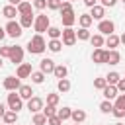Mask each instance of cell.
<instances>
[{
  "label": "cell",
  "mask_w": 125,
  "mask_h": 125,
  "mask_svg": "<svg viewBox=\"0 0 125 125\" xmlns=\"http://www.w3.org/2000/svg\"><path fill=\"white\" fill-rule=\"evenodd\" d=\"M2 16H4V18H8V20H14V18L18 16V8H16V6L6 4V6L2 8Z\"/></svg>",
  "instance_id": "obj_18"
},
{
  "label": "cell",
  "mask_w": 125,
  "mask_h": 125,
  "mask_svg": "<svg viewBox=\"0 0 125 125\" xmlns=\"http://www.w3.org/2000/svg\"><path fill=\"white\" fill-rule=\"evenodd\" d=\"M74 125H80V123H74Z\"/></svg>",
  "instance_id": "obj_56"
},
{
  "label": "cell",
  "mask_w": 125,
  "mask_h": 125,
  "mask_svg": "<svg viewBox=\"0 0 125 125\" xmlns=\"http://www.w3.org/2000/svg\"><path fill=\"white\" fill-rule=\"evenodd\" d=\"M119 41H121V43H123V45H125V31H123V33H121V35H119Z\"/></svg>",
  "instance_id": "obj_51"
},
{
  "label": "cell",
  "mask_w": 125,
  "mask_h": 125,
  "mask_svg": "<svg viewBox=\"0 0 125 125\" xmlns=\"http://www.w3.org/2000/svg\"><path fill=\"white\" fill-rule=\"evenodd\" d=\"M47 49H49L51 53H59V51L62 49V41H61V39H49Z\"/></svg>",
  "instance_id": "obj_26"
},
{
  "label": "cell",
  "mask_w": 125,
  "mask_h": 125,
  "mask_svg": "<svg viewBox=\"0 0 125 125\" xmlns=\"http://www.w3.org/2000/svg\"><path fill=\"white\" fill-rule=\"evenodd\" d=\"M105 86H107V80H105V76L94 78V88H96V90H104Z\"/></svg>",
  "instance_id": "obj_36"
},
{
  "label": "cell",
  "mask_w": 125,
  "mask_h": 125,
  "mask_svg": "<svg viewBox=\"0 0 125 125\" xmlns=\"http://www.w3.org/2000/svg\"><path fill=\"white\" fill-rule=\"evenodd\" d=\"M2 121H4L6 125H14V123L18 121V111L6 109V113H4V117H2Z\"/></svg>",
  "instance_id": "obj_22"
},
{
  "label": "cell",
  "mask_w": 125,
  "mask_h": 125,
  "mask_svg": "<svg viewBox=\"0 0 125 125\" xmlns=\"http://www.w3.org/2000/svg\"><path fill=\"white\" fill-rule=\"evenodd\" d=\"M57 90H59V92H62V94H64V92H68V90H70V80H68V78L59 80V82H57Z\"/></svg>",
  "instance_id": "obj_32"
},
{
  "label": "cell",
  "mask_w": 125,
  "mask_h": 125,
  "mask_svg": "<svg viewBox=\"0 0 125 125\" xmlns=\"http://www.w3.org/2000/svg\"><path fill=\"white\" fill-rule=\"evenodd\" d=\"M43 107H45V102L39 96H33L31 100H27V109L31 113H39V111H43Z\"/></svg>",
  "instance_id": "obj_10"
},
{
  "label": "cell",
  "mask_w": 125,
  "mask_h": 125,
  "mask_svg": "<svg viewBox=\"0 0 125 125\" xmlns=\"http://www.w3.org/2000/svg\"><path fill=\"white\" fill-rule=\"evenodd\" d=\"M105 80H107V84L117 86V82L121 80V74H119V72H115V70H111V72H107V74H105Z\"/></svg>",
  "instance_id": "obj_27"
},
{
  "label": "cell",
  "mask_w": 125,
  "mask_h": 125,
  "mask_svg": "<svg viewBox=\"0 0 125 125\" xmlns=\"http://www.w3.org/2000/svg\"><path fill=\"white\" fill-rule=\"evenodd\" d=\"M100 109H102V113H111V111H113V102L104 100V102L100 104Z\"/></svg>",
  "instance_id": "obj_34"
},
{
  "label": "cell",
  "mask_w": 125,
  "mask_h": 125,
  "mask_svg": "<svg viewBox=\"0 0 125 125\" xmlns=\"http://www.w3.org/2000/svg\"><path fill=\"white\" fill-rule=\"evenodd\" d=\"M18 94H20L21 100H31L33 98V88L29 84H21V88L18 90Z\"/></svg>",
  "instance_id": "obj_16"
},
{
  "label": "cell",
  "mask_w": 125,
  "mask_h": 125,
  "mask_svg": "<svg viewBox=\"0 0 125 125\" xmlns=\"http://www.w3.org/2000/svg\"><path fill=\"white\" fill-rule=\"evenodd\" d=\"M4 37H6V29H4V27H2V25H0V41H2V39H4Z\"/></svg>",
  "instance_id": "obj_49"
},
{
  "label": "cell",
  "mask_w": 125,
  "mask_h": 125,
  "mask_svg": "<svg viewBox=\"0 0 125 125\" xmlns=\"http://www.w3.org/2000/svg\"><path fill=\"white\" fill-rule=\"evenodd\" d=\"M98 33H102V35H111V33H115V23H113L111 20H102V21L98 23Z\"/></svg>",
  "instance_id": "obj_9"
},
{
  "label": "cell",
  "mask_w": 125,
  "mask_h": 125,
  "mask_svg": "<svg viewBox=\"0 0 125 125\" xmlns=\"http://www.w3.org/2000/svg\"><path fill=\"white\" fill-rule=\"evenodd\" d=\"M45 123H47V117H45V113H43V111L33 113V125H45Z\"/></svg>",
  "instance_id": "obj_35"
},
{
  "label": "cell",
  "mask_w": 125,
  "mask_h": 125,
  "mask_svg": "<svg viewBox=\"0 0 125 125\" xmlns=\"http://www.w3.org/2000/svg\"><path fill=\"white\" fill-rule=\"evenodd\" d=\"M61 41H62L64 47H72V45L78 41V37H76V29H72V27H64V29H62V37H61Z\"/></svg>",
  "instance_id": "obj_5"
},
{
  "label": "cell",
  "mask_w": 125,
  "mask_h": 125,
  "mask_svg": "<svg viewBox=\"0 0 125 125\" xmlns=\"http://www.w3.org/2000/svg\"><path fill=\"white\" fill-rule=\"evenodd\" d=\"M53 74H55V78L62 80V78H66V76H68V68H66L64 64H57V66H55V70H53Z\"/></svg>",
  "instance_id": "obj_24"
},
{
  "label": "cell",
  "mask_w": 125,
  "mask_h": 125,
  "mask_svg": "<svg viewBox=\"0 0 125 125\" xmlns=\"http://www.w3.org/2000/svg\"><path fill=\"white\" fill-rule=\"evenodd\" d=\"M90 16H92V20L102 21V20H105V18H104V16H105V8H104L102 4H96L94 8H90Z\"/></svg>",
  "instance_id": "obj_14"
},
{
  "label": "cell",
  "mask_w": 125,
  "mask_h": 125,
  "mask_svg": "<svg viewBox=\"0 0 125 125\" xmlns=\"http://www.w3.org/2000/svg\"><path fill=\"white\" fill-rule=\"evenodd\" d=\"M90 43H92V47H94V49H102V47L105 45V39H104V35H102V33H96V35H92V37H90Z\"/></svg>",
  "instance_id": "obj_20"
},
{
  "label": "cell",
  "mask_w": 125,
  "mask_h": 125,
  "mask_svg": "<svg viewBox=\"0 0 125 125\" xmlns=\"http://www.w3.org/2000/svg\"><path fill=\"white\" fill-rule=\"evenodd\" d=\"M92 61H94L96 64H104V62L107 61V51H105V49H94V51H92Z\"/></svg>",
  "instance_id": "obj_13"
},
{
  "label": "cell",
  "mask_w": 125,
  "mask_h": 125,
  "mask_svg": "<svg viewBox=\"0 0 125 125\" xmlns=\"http://www.w3.org/2000/svg\"><path fill=\"white\" fill-rule=\"evenodd\" d=\"M43 113H45V117H53V115H57V107L47 104V105L43 107Z\"/></svg>",
  "instance_id": "obj_38"
},
{
  "label": "cell",
  "mask_w": 125,
  "mask_h": 125,
  "mask_svg": "<svg viewBox=\"0 0 125 125\" xmlns=\"http://www.w3.org/2000/svg\"><path fill=\"white\" fill-rule=\"evenodd\" d=\"M74 123H82L86 119V111L84 109H72V117H70Z\"/></svg>",
  "instance_id": "obj_28"
},
{
  "label": "cell",
  "mask_w": 125,
  "mask_h": 125,
  "mask_svg": "<svg viewBox=\"0 0 125 125\" xmlns=\"http://www.w3.org/2000/svg\"><path fill=\"white\" fill-rule=\"evenodd\" d=\"M47 125H62V119L59 115H53V117H47Z\"/></svg>",
  "instance_id": "obj_41"
},
{
  "label": "cell",
  "mask_w": 125,
  "mask_h": 125,
  "mask_svg": "<svg viewBox=\"0 0 125 125\" xmlns=\"http://www.w3.org/2000/svg\"><path fill=\"white\" fill-rule=\"evenodd\" d=\"M59 12H61V21H62L64 27H72L76 23V14H74V8H72V2L64 0Z\"/></svg>",
  "instance_id": "obj_1"
},
{
  "label": "cell",
  "mask_w": 125,
  "mask_h": 125,
  "mask_svg": "<svg viewBox=\"0 0 125 125\" xmlns=\"http://www.w3.org/2000/svg\"><path fill=\"white\" fill-rule=\"evenodd\" d=\"M84 2V6H88V8H94L96 4H98V0H82Z\"/></svg>",
  "instance_id": "obj_47"
},
{
  "label": "cell",
  "mask_w": 125,
  "mask_h": 125,
  "mask_svg": "<svg viewBox=\"0 0 125 125\" xmlns=\"http://www.w3.org/2000/svg\"><path fill=\"white\" fill-rule=\"evenodd\" d=\"M47 35H49L51 39H61V37H62V29H59V27L51 25V27L47 29Z\"/></svg>",
  "instance_id": "obj_31"
},
{
  "label": "cell",
  "mask_w": 125,
  "mask_h": 125,
  "mask_svg": "<svg viewBox=\"0 0 125 125\" xmlns=\"http://www.w3.org/2000/svg\"><path fill=\"white\" fill-rule=\"evenodd\" d=\"M6 104H8V109H12V111H20V109L23 107V100H21L20 94H16V92H10V94H8Z\"/></svg>",
  "instance_id": "obj_6"
},
{
  "label": "cell",
  "mask_w": 125,
  "mask_h": 125,
  "mask_svg": "<svg viewBox=\"0 0 125 125\" xmlns=\"http://www.w3.org/2000/svg\"><path fill=\"white\" fill-rule=\"evenodd\" d=\"M4 113H6V107H4V104H0V117H4Z\"/></svg>",
  "instance_id": "obj_50"
},
{
  "label": "cell",
  "mask_w": 125,
  "mask_h": 125,
  "mask_svg": "<svg viewBox=\"0 0 125 125\" xmlns=\"http://www.w3.org/2000/svg\"><path fill=\"white\" fill-rule=\"evenodd\" d=\"M25 2H31V0H25Z\"/></svg>",
  "instance_id": "obj_54"
},
{
  "label": "cell",
  "mask_w": 125,
  "mask_h": 125,
  "mask_svg": "<svg viewBox=\"0 0 125 125\" xmlns=\"http://www.w3.org/2000/svg\"><path fill=\"white\" fill-rule=\"evenodd\" d=\"M121 2H123V4H125V0H121Z\"/></svg>",
  "instance_id": "obj_55"
},
{
  "label": "cell",
  "mask_w": 125,
  "mask_h": 125,
  "mask_svg": "<svg viewBox=\"0 0 125 125\" xmlns=\"http://www.w3.org/2000/svg\"><path fill=\"white\" fill-rule=\"evenodd\" d=\"M2 66H4V59L0 57V68H2Z\"/></svg>",
  "instance_id": "obj_52"
},
{
  "label": "cell",
  "mask_w": 125,
  "mask_h": 125,
  "mask_svg": "<svg viewBox=\"0 0 125 125\" xmlns=\"http://www.w3.org/2000/svg\"><path fill=\"white\" fill-rule=\"evenodd\" d=\"M2 86H4V90H8V92H18V90L21 88V80H20L18 76H6V78L2 80Z\"/></svg>",
  "instance_id": "obj_7"
},
{
  "label": "cell",
  "mask_w": 125,
  "mask_h": 125,
  "mask_svg": "<svg viewBox=\"0 0 125 125\" xmlns=\"http://www.w3.org/2000/svg\"><path fill=\"white\" fill-rule=\"evenodd\" d=\"M55 66H57V64H55L53 59H41V61H39V70L45 72V74H53Z\"/></svg>",
  "instance_id": "obj_12"
},
{
  "label": "cell",
  "mask_w": 125,
  "mask_h": 125,
  "mask_svg": "<svg viewBox=\"0 0 125 125\" xmlns=\"http://www.w3.org/2000/svg\"><path fill=\"white\" fill-rule=\"evenodd\" d=\"M68 2H72V0H68Z\"/></svg>",
  "instance_id": "obj_57"
},
{
  "label": "cell",
  "mask_w": 125,
  "mask_h": 125,
  "mask_svg": "<svg viewBox=\"0 0 125 125\" xmlns=\"http://www.w3.org/2000/svg\"><path fill=\"white\" fill-rule=\"evenodd\" d=\"M62 0H47V8L49 10H61Z\"/></svg>",
  "instance_id": "obj_39"
},
{
  "label": "cell",
  "mask_w": 125,
  "mask_h": 125,
  "mask_svg": "<svg viewBox=\"0 0 125 125\" xmlns=\"http://www.w3.org/2000/svg\"><path fill=\"white\" fill-rule=\"evenodd\" d=\"M4 125H6V123H4Z\"/></svg>",
  "instance_id": "obj_58"
},
{
  "label": "cell",
  "mask_w": 125,
  "mask_h": 125,
  "mask_svg": "<svg viewBox=\"0 0 125 125\" xmlns=\"http://www.w3.org/2000/svg\"><path fill=\"white\" fill-rule=\"evenodd\" d=\"M21 2H23V0H8V4H10V6H16V8H18Z\"/></svg>",
  "instance_id": "obj_48"
},
{
  "label": "cell",
  "mask_w": 125,
  "mask_h": 125,
  "mask_svg": "<svg viewBox=\"0 0 125 125\" xmlns=\"http://www.w3.org/2000/svg\"><path fill=\"white\" fill-rule=\"evenodd\" d=\"M33 74V68H31V62H21L20 66H18V70H16V76L21 80V78H29Z\"/></svg>",
  "instance_id": "obj_11"
},
{
  "label": "cell",
  "mask_w": 125,
  "mask_h": 125,
  "mask_svg": "<svg viewBox=\"0 0 125 125\" xmlns=\"http://www.w3.org/2000/svg\"><path fill=\"white\" fill-rule=\"evenodd\" d=\"M107 64H119L121 62V53L117 51V49H113V51H107V61H105Z\"/></svg>",
  "instance_id": "obj_17"
},
{
  "label": "cell",
  "mask_w": 125,
  "mask_h": 125,
  "mask_svg": "<svg viewBox=\"0 0 125 125\" xmlns=\"http://www.w3.org/2000/svg\"><path fill=\"white\" fill-rule=\"evenodd\" d=\"M102 94H104V98H105V100H109V102H111V100H115V98L119 96V90H117V86L107 84V86L102 90Z\"/></svg>",
  "instance_id": "obj_15"
},
{
  "label": "cell",
  "mask_w": 125,
  "mask_h": 125,
  "mask_svg": "<svg viewBox=\"0 0 125 125\" xmlns=\"http://www.w3.org/2000/svg\"><path fill=\"white\" fill-rule=\"evenodd\" d=\"M31 10H33V2H25V0H23V2L18 6V14H20V16H25V14H33Z\"/></svg>",
  "instance_id": "obj_23"
},
{
  "label": "cell",
  "mask_w": 125,
  "mask_h": 125,
  "mask_svg": "<svg viewBox=\"0 0 125 125\" xmlns=\"http://www.w3.org/2000/svg\"><path fill=\"white\" fill-rule=\"evenodd\" d=\"M10 47H12V45L0 47V57H2V59H10Z\"/></svg>",
  "instance_id": "obj_42"
},
{
  "label": "cell",
  "mask_w": 125,
  "mask_h": 125,
  "mask_svg": "<svg viewBox=\"0 0 125 125\" xmlns=\"http://www.w3.org/2000/svg\"><path fill=\"white\" fill-rule=\"evenodd\" d=\"M4 29H6V35H8V37H14V39L21 37V33H23V27H21L20 21H16V20H8V23L4 25Z\"/></svg>",
  "instance_id": "obj_4"
},
{
  "label": "cell",
  "mask_w": 125,
  "mask_h": 125,
  "mask_svg": "<svg viewBox=\"0 0 125 125\" xmlns=\"http://www.w3.org/2000/svg\"><path fill=\"white\" fill-rule=\"evenodd\" d=\"M33 8L35 10H45L47 8V0H33Z\"/></svg>",
  "instance_id": "obj_43"
},
{
  "label": "cell",
  "mask_w": 125,
  "mask_h": 125,
  "mask_svg": "<svg viewBox=\"0 0 125 125\" xmlns=\"http://www.w3.org/2000/svg\"><path fill=\"white\" fill-rule=\"evenodd\" d=\"M113 125H125V123H121V121H117V123H113Z\"/></svg>",
  "instance_id": "obj_53"
},
{
  "label": "cell",
  "mask_w": 125,
  "mask_h": 125,
  "mask_svg": "<svg viewBox=\"0 0 125 125\" xmlns=\"http://www.w3.org/2000/svg\"><path fill=\"white\" fill-rule=\"evenodd\" d=\"M35 23V16L33 14H25V16H20V25L25 29V27H31Z\"/></svg>",
  "instance_id": "obj_19"
},
{
  "label": "cell",
  "mask_w": 125,
  "mask_h": 125,
  "mask_svg": "<svg viewBox=\"0 0 125 125\" xmlns=\"http://www.w3.org/2000/svg\"><path fill=\"white\" fill-rule=\"evenodd\" d=\"M119 35H115V33H111V35H107L105 37V45L109 47V51H113V49H117L119 47Z\"/></svg>",
  "instance_id": "obj_21"
},
{
  "label": "cell",
  "mask_w": 125,
  "mask_h": 125,
  "mask_svg": "<svg viewBox=\"0 0 125 125\" xmlns=\"http://www.w3.org/2000/svg\"><path fill=\"white\" fill-rule=\"evenodd\" d=\"M76 37H78V41H90L92 33H90V29H86V27H80V29L76 31Z\"/></svg>",
  "instance_id": "obj_29"
},
{
  "label": "cell",
  "mask_w": 125,
  "mask_h": 125,
  "mask_svg": "<svg viewBox=\"0 0 125 125\" xmlns=\"http://www.w3.org/2000/svg\"><path fill=\"white\" fill-rule=\"evenodd\" d=\"M29 78H31L33 84H43V82H45V72H41V70H33V74H31Z\"/></svg>",
  "instance_id": "obj_30"
},
{
  "label": "cell",
  "mask_w": 125,
  "mask_h": 125,
  "mask_svg": "<svg viewBox=\"0 0 125 125\" xmlns=\"http://www.w3.org/2000/svg\"><path fill=\"white\" fill-rule=\"evenodd\" d=\"M117 90H119V94H125V78H121L117 82Z\"/></svg>",
  "instance_id": "obj_46"
},
{
  "label": "cell",
  "mask_w": 125,
  "mask_h": 125,
  "mask_svg": "<svg viewBox=\"0 0 125 125\" xmlns=\"http://www.w3.org/2000/svg\"><path fill=\"white\" fill-rule=\"evenodd\" d=\"M27 51L31 53V55H41L45 49H47V41L43 39V35H39V33H35L29 41H27Z\"/></svg>",
  "instance_id": "obj_2"
},
{
  "label": "cell",
  "mask_w": 125,
  "mask_h": 125,
  "mask_svg": "<svg viewBox=\"0 0 125 125\" xmlns=\"http://www.w3.org/2000/svg\"><path fill=\"white\" fill-rule=\"evenodd\" d=\"M98 2H100L104 8H113V6L117 4V0H98Z\"/></svg>",
  "instance_id": "obj_45"
},
{
  "label": "cell",
  "mask_w": 125,
  "mask_h": 125,
  "mask_svg": "<svg viewBox=\"0 0 125 125\" xmlns=\"http://www.w3.org/2000/svg\"><path fill=\"white\" fill-rule=\"evenodd\" d=\"M59 102H61V96L59 94H47V104L49 105H59Z\"/></svg>",
  "instance_id": "obj_37"
},
{
  "label": "cell",
  "mask_w": 125,
  "mask_h": 125,
  "mask_svg": "<svg viewBox=\"0 0 125 125\" xmlns=\"http://www.w3.org/2000/svg\"><path fill=\"white\" fill-rule=\"evenodd\" d=\"M78 23H80V27H86V29H88V27L94 23V20H92L90 14H80V16H78Z\"/></svg>",
  "instance_id": "obj_25"
},
{
  "label": "cell",
  "mask_w": 125,
  "mask_h": 125,
  "mask_svg": "<svg viewBox=\"0 0 125 125\" xmlns=\"http://www.w3.org/2000/svg\"><path fill=\"white\" fill-rule=\"evenodd\" d=\"M115 107H121V109H125V94H119L117 98H115V104H113Z\"/></svg>",
  "instance_id": "obj_40"
},
{
  "label": "cell",
  "mask_w": 125,
  "mask_h": 125,
  "mask_svg": "<svg viewBox=\"0 0 125 125\" xmlns=\"http://www.w3.org/2000/svg\"><path fill=\"white\" fill-rule=\"evenodd\" d=\"M49 27H51V20H49V16H45V14H39V16H35L33 29H35L39 35L47 33V29H49Z\"/></svg>",
  "instance_id": "obj_3"
},
{
  "label": "cell",
  "mask_w": 125,
  "mask_h": 125,
  "mask_svg": "<svg viewBox=\"0 0 125 125\" xmlns=\"http://www.w3.org/2000/svg\"><path fill=\"white\" fill-rule=\"evenodd\" d=\"M111 113H113V115H115L117 119L125 117V109H121V107H115V105H113V111H111Z\"/></svg>",
  "instance_id": "obj_44"
},
{
  "label": "cell",
  "mask_w": 125,
  "mask_h": 125,
  "mask_svg": "<svg viewBox=\"0 0 125 125\" xmlns=\"http://www.w3.org/2000/svg\"><path fill=\"white\" fill-rule=\"evenodd\" d=\"M57 115H59L62 121H66V119H70V117H72V109H70V107H62V109H57Z\"/></svg>",
  "instance_id": "obj_33"
},
{
  "label": "cell",
  "mask_w": 125,
  "mask_h": 125,
  "mask_svg": "<svg viewBox=\"0 0 125 125\" xmlns=\"http://www.w3.org/2000/svg\"><path fill=\"white\" fill-rule=\"evenodd\" d=\"M10 61L14 62V64H21L23 62V47H20V45H12L10 47Z\"/></svg>",
  "instance_id": "obj_8"
}]
</instances>
